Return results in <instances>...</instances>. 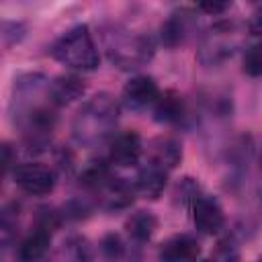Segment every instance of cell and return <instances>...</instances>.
Here are the masks:
<instances>
[{"label": "cell", "instance_id": "cell-1", "mask_svg": "<svg viewBox=\"0 0 262 262\" xmlns=\"http://www.w3.org/2000/svg\"><path fill=\"white\" fill-rule=\"evenodd\" d=\"M119 119V104L117 100L100 92L92 96L76 115L74 119V137L84 145H96L106 139Z\"/></svg>", "mask_w": 262, "mask_h": 262}, {"label": "cell", "instance_id": "cell-2", "mask_svg": "<svg viewBox=\"0 0 262 262\" xmlns=\"http://www.w3.org/2000/svg\"><path fill=\"white\" fill-rule=\"evenodd\" d=\"M51 55L63 66L72 70H84V72L98 68V61H100L98 49L86 25H78L70 29L66 35H61L53 43Z\"/></svg>", "mask_w": 262, "mask_h": 262}, {"label": "cell", "instance_id": "cell-3", "mask_svg": "<svg viewBox=\"0 0 262 262\" xmlns=\"http://www.w3.org/2000/svg\"><path fill=\"white\" fill-rule=\"evenodd\" d=\"M104 47L108 59L125 70L139 68L154 55V43L149 37L131 35L129 31H121V29H113L104 33Z\"/></svg>", "mask_w": 262, "mask_h": 262}, {"label": "cell", "instance_id": "cell-4", "mask_svg": "<svg viewBox=\"0 0 262 262\" xmlns=\"http://www.w3.org/2000/svg\"><path fill=\"white\" fill-rule=\"evenodd\" d=\"M14 182L33 196L49 194L55 186V174L49 166H43L39 162H27L14 168Z\"/></svg>", "mask_w": 262, "mask_h": 262}, {"label": "cell", "instance_id": "cell-5", "mask_svg": "<svg viewBox=\"0 0 262 262\" xmlns=\"http://www.w3.org/2000/svg\"><path fill=\"white\" fill-rule=\"evenodd\" d=\"M235 43H237V37H235V27L233 25H227V23L215 25L211 29V33L207 35L199 57L205 63H217V61H221V59H225L227 55L233 53Z\"/></svg>", "mask_w": 262, "mask_h": 262}, {"label": "cell", "instance_id": "cell-6", "mask_svg": "<svg viewBox=\"0 0 262 262\" xmlns=\"http://www.w3.org/2000/svg\"><path fill=\"white\" fill-rule=\"evenodd\" d=\"M141 154H143L141 137L135 131H123V133L115 135V139L111 141L108 162L115 166L127 168V166H135L139 162Z\"/></svg>", "mask_w": 262, "mask_h": 262}, {"label": "cell", "instance_id": "cell-7", "mask_svg": "<svg viewBox=\"0 0 262 262\" xmlns=\"http://www.w3.org/2000/svg\"><path fill=\"white\" fill-rule=\"evenodd\" d=\"M192 221L199 231L211 235L223 227L225 215H223L221 205L213 196H196L192 203Z\"/></svg>", "mask_w": 262, "mask_h": 262}, {"label": "cell", "instance_id": "cell-8", "mask_svg": "<svg viewBox=\"0 0 262 262\" xmlns=\"http://www.w3.org/2000/svg\"><path fill=\"white\" fill-rule=\"evenodd\" d=\"M201 254V244L188 233H178L168 237L160 246V262H196Z\"/></svg>", "mask_w": 262, "mask_h": 262}, {"label": "cell", "instance_id": "cell-9", "mask_svg": "<svg viewBox=\"0 0 262 262\" xmlns=\"http://www.w3.org/2000/svg\"><path fill=\"white\" fill-rule=\"evenodd\" d=\"M158 98L160 88L149 76H133L123 88V100L131 108H145L149 104H156Z\"/></svg>", "mask_w": 262, "mask_h": 262}, {"label": "cell", "instance_id": "cell-10", "mask_svg": "<svg viewBox=\"0 0 262 262\" xmlns=\"http://www.w3.org/2000/svg\"><path fill=\"white\" fill-rule=\"evenodd\" d=\"M182 158V147L172 137H156L147 147V164H154L166 172L178 166Z\"/></svg>", "mask_w": 262, "mask_h": 262}, {"label": "cell", "instance_id": "cell-11", "mask_svg": "<svg viewBox=\"0 0 262 262\" xmlns=\"http://www.w3.org/2000/svg\"><path fill=\"white\" fill-rule=\"evenodd\" d=\"M51 244V229L45 225H37L35 231H31L18 246L16 250V258L18 262H39Z\"/></svg>", "mask_w": 262, "mask_h": 262}, {"label": "cell", "instance_id": "cell-12", "mask_svg": "<svg viewBox=\"0 0 262 262\" xmlns=\"http://www.w3.org/2000/svg\"><path fill=\"white\" fill-rule=\"evenodd\" d=\"M84 88L86 86H84L82 78L72 76V74H63V76H57L47 86V92H49V100L53 104L63 106V104H70L76 98H80L84 94Z\"/></svg>", "mask_w": 262, "mask_h": 262}, {"label": "cell", "instance_id": "cell-13", "mask_svg": "<svg viewBox=\"0 0 262 262\" xmlns=\"http://www.w3.org/2000/svg\"><path fill=\"white\" fill-rule=\"evenodd\" d=\"M47 262H92L90 244L86 237L72 235L49 254Z\"/></svg>", "mask_w": 262, "mask_h": 262}, {"label": "cell", "instance_id": "cell-14", "mask_svg": "<svg viewBox=\"0 0 262 262\" xmlns=\"http://www.w3.org/2000/svg\"><path fill=\"white\" fill-rule=\"evenodd\" d=\"M166 178H168L166 170H162L154 164H145L135 178V190L147 199H158L162 194V190L166 188Z\"/></svg>", "mask_w": 262, "mask_h": 262}, {"label": "cell", "instance_id": "cell-15", "mask_svg": "<svg viewBox=\"0 0 262 262\" xmlns=\"http://www.w3.org/2000/svg\"><path fill=\"white\" fill-rule=\"evenodd\" d=\"M192 14L188 10H176L170 14V18L162 25V41L168 45V47H174L178 43L184 41V37L188 35L190 27H192Z\"/></svg>", "mask_w": 262, "mask_h": 262}, {"label": "cell", "instance_id": "cell-16", "mask_svg": "<svg viewBox=\"0 0 262 262\" xmlns=\"http://www.w3.org/2000/svg\"><path fill=\"white\" fill-rule=\"evenodd\" d=\"M154 113H156V119L162 123H178L184 117V102L176 92L168 90L160 94V98L156 100Z\"/></svg>", "mask_w": 262, "mask_h": 262}, {"label": "cell", "instance_id": "cell-17", "mask_svg": "<svg viewBox=\"0 0 262 262\" xmlns=\"http://www.w3.org/2000/svg\"><path fill=\"white\" fill-rule=\"evenodd\" d=\"M156 225H158V221H156V217H154L149 211H137V213H133V215L125 221L127 233H129L133 239H137V242L149 239L151 233L156 231Z\"/></svg>", "mask_w": 262, "mask_h": 262}, {"label": "cell", "instance_id": "cell-18", "mask_svg": "<svg viewBox=\"0 0 262 262\" xmlns=\"http://www.w3.org/2000/svg\"><path fill=\"white\" fill-rule=\"evenodd\" d=\"M242 70H244V74H248L252 78L262 76V41L254 43L246 49L244 59H242Z\"/></svg>", "mask_w": 262, "mask_h": 262}, {"label": "cell", "instance_id": "cell-19", "mask_svg": "<svg viewBox=\"0 0 262 262\" xmlns=\"http://www.w3.org/2000/svg\"><path fill=\"white\" fill-rule=\"evenodd\" d=\"M100 248H102V252L106 254V258H111V260L119 258L121 252H123V244H121L119 235H115V233L106 235V237L102 239V246H100Z\"/></svg>", "mask_w": 262, "mask_h": 262}, {"label": "cell", "instance_id": "cell-20", "mask_svg": "<svg viewBox=\"0 0 262 262\" xmlns=\"http://www.w3.org/2000/svg\"><path fill=\"white\" fill-rule=\"evenodd\" d=\"M248 31H250V35L262 37V6L256 8L250 14V18H248Z\"/></svg>", "mask_w": 262, "mask_h": 262}, {"label": "cell", "instance_id": "cell-21", "mask_svg": "<svg viewBox=\"0 0 262 262\" xmlns=\"http://www.w3.org/2000/svg\"><path fill=\"white\" fill-rule=\"evenodd\" d=\"M227 6L229 4H225V2H203V4H199V8L209 12V14H221L223 10H227Z\"/></svg>", "mask_w": 262, "mask_h": 262}, {"label": "cell", "instance_id": "cell-22", "mask_svg": "<svg viewBox=\"0 0 262 262\" xmlns=\"http://www.w3.org/2000/svg\"><path fill=\"white\" fill-rule=\"evenodd\" d=\"M2 154H4V172H8L10 166H12V156H10V145L8 143L2 145Z\"/></svg>", "mask_w": 262, "mask_h": 262}, {"label": "cell", "instance_id": "cell-23", "mask_svg": "<svg viewBox=\"0 0 262 262\" xmlns=\"http://www.w3.org/2000/svg\"><path fill=\"white\" fill-rule=\"evenodd\" d=\"M203 262H213V260H203Z\"/></svg>", "mask_w": 262, "mask_h": 262}, {"label": "cell", "instance_id": "cell-24", "mask_svg": "<svg viewBox=\"0 0 262 262\" xmlns=\"http://www.w3.org/2000/svg\"><path fill=\"white\" fill-rule=\"evenodd\" d=\"M260 162H262V160H260Z\"/></svg>", "mask_w": 262, "mask_h": 262}, {"label": "cell", "instance_id": "cell-25", "mask_svg": "<svg viewBox=\"0 0 262 262\" xmlns=\"http://www.w3.org/2000/svg\"><path fill=\"white\" fill-rule=\"evenodd\" d=\"M260 262H262V260H260Z\"/></svg>", "mask_w": 262, "mask_h": 262}]
</instances>
